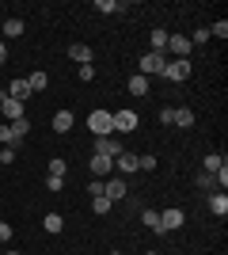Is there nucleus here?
Instances as JSON below:
<instances>
[{
  "label": "nucleus",
  "instance_id": "f704fd0d",
  "mask_svg": "<svg viewBox=\"0 0 228 255\" xmlns=\"http://www.w3.org/2000/svg\"><path fill=\"white\" fill-rule=\"evenodd\" d=\"M8 240H11V225L0 221V244H8Z\"/></svg>",
  "mask_w": 228,
  "mask_h": 255
},
{
  "label": "nucleus",
  "instance_id": "a878e982",
  "mask_svg": "<svg viewBox=\"0 0 228 255\" xmlns=\"http://www.w3.org/2000/svg\"><path fill=\"white\" fill-rule=\"evenodd\" d=\"M198 187H202V191H209V194H213V191H217V179H213V175H209V171H198Z\"/></svg>",
  "mask_w": 228,
  "mask_h": 255
},
{
  "label": "nucleus",
  "instance_id": "c85d7f7f",
  "mask_svg": "<svg viewBox=\"0 0 228 255\" xmlns=\"http://www.w3.org/2000/svg\"><path fill=\"white\" fill-rule=\"evenodd\" d=\"M65 171H69V164H65L61 156H54V160H50V175H57V179H65Z\"/></svg>",
  "mask_w": 228,
  "mask_h": 255
},
{
  "label": "nucleus",
  "instance_id": "f03ea898",
  "mask_svg": "<svg viewBox=\"0 0 228 255\" xmlns=\"http://www.w3.org/2000/svg\"><path fill=\"white\" fill-rule=\"evenodd\" d=\"M163 69H167V57H163V53H145V57H141V76H149V80H152V76H163Z\"/></svg>",
  "mask_w": 228,
  "mask_h": 255
},
{
  "label": "nucleus",
  "instance_id": "ddd939ff",
  "mask_svg": "<svg viewBox=\"0 0 228 255\" xmlns=\"http://www.w3.org/2000/svg\"><path fill=\"white\" fill-rule=\"evenodd\" d=\"M19 34H23V19H15V15H11V19L0 23V38H4V42H8V38H19Z\"/></svg>",
  "mask_w": 228,
  "mask_h": 255
},
{
  "label": "nucleus",
  "instance_id": "7c9ffc66",
  "mask_svg": "<svg viewBox=\"0 0 228 255\" xmlns=\"http://www.w3.org/2000/svg\"><path fill=\"white\" fill-rule=\"evenodd\" d=\"M46 187H50V191H65V179H57V175H46Z\"/></svg>",
  "mask_w": 228,
  "mask_h": 255
},
{
  "label": "nucleus",
  "instance_id": "f8f14e48",
  "mask_svg": "<svg viewBox=\"0 0 228 255\" xmlns=\"http://www.w3.org/2000/svg\"><path fill=\"white\" fill-rule=\"evenodd\" d=\"M0 115L8 118V122H19V118H27V115H23V103H19V99H8V96H4V103H0Z\"/></svg>",
  "mask_w": 228,
  "mask_h": 255
},
{
  "label": "nucleus",
  "instance_id": "58836bf2",
  "mask_svg": "<svg viewBox=\"0 0 228 255\" xmlns=\"http://www.w3.org/2000/svg\"><path fill=\"white\" fill-rule=\"evenodd\" d=\"M8 61V42H4V38H0V65Z\"/></svg>",
  "mask_w": 228,
  "mask_h": 255
},
{
  "label": "nucleus",
  "instance_id": "5701e85b",
  "mask_svg": "<svg viewBox=\"0 0 228 255\" xmlns=\"http://www.w3.org/2000/svg\"><path fill=\"white\" fill-rule=\"evenodd\" d=\"M95 11L99 15H114V11H122L118 0H95Z\"/></svg>",
  "mask_w": 228,
  "mask_h": 255
},
{
  "label": "nucleus",
  "instance_id": "4c0bfd02",
  "mask_svg": "<svg viewBox=\"0 0 228 255\" xmlns=\"http://www.w3.org/2000/svg\"><path fill=\"white\" fill-rule=\"evenodd\" d=\"M194 42H209V27H198V31H194ZM194 42H190V46H194Z\"/></svg>",
  "mask_w": 228,
  "mask_h": 255
},
{
  "label": "nucleus",
  "instance_id": "ea45409f",
  "mask_svg": "<svg viewBox=\"0 0 228 255\" xmlns=\"http://www.w3.org/2000/svg\"><path fill=\"white\" fill-rule=\"evenodd\" d=\"M8 255H23V252H8Z\"/></svg>",
  "mask_w": 228,
  "mask_h": 255
},
{
  "label": "nucleus",
  "instance_id": "79ce46f5",
  "mask_svg": "<svg viewBox=\"0 0 228 255\" xmlns=\"http://www.w3.org/2000/svg\"><path fill=\"white\" fill-rule=\"evenodd\" d=\"M110 255H122V252H110Z\"/></svg>",
  "mask_w": 228,
  "mask_h": 255
},
{
  "label": "nucleus",
  "instance_id": "72a5a7b5",
  "mask_svg": "<svg viewBox=\"0 0 228 255\" xmlns=\"http://www.w3.org/2000/svg\"><path fill=\"white\" fill-rule=\"evenodd\" d=\"M11 160H15V149H8V145H4V149H0V168H4V164H11Z\"/></svg>",
  "mask_w": 228,
  "mask_h": 255
},
{
  "label": "nucleus",
  "instance_id": "39448f33",
  "mask_svg": "<svg viewBox=\"0 0 228 255\" xmlns=\"http://www.w3.org/2000/svg\"><path fill=\"white\" fill-rule=\"evenodd\" d=\"M163 76H167V80H175V84H183V80H190V61H186V57H175V61H167Z\"/></svg>",
  "mask_w": 228,
  "mask_h": 255
},
{
  "label": "nucleus",
  "instance_id": "393cba45",
  "mask_svg": "<svg viewBox=\"0 0 228 255\" xmlns=\"http://www.w3.org/2000/svg\"><path fill=\"white\" fill-rule=\"evenodd\" d=\"M110 206H114V202H110L107 194H95V198H91V210H95L99 217H103V213H110Z\"/></svg>",
  "mask_w": 228,
  "mask_h": 255
},
{
  "label": "nucleus",
  "instance_id": "4be33fe9",
  "mask_svg": "<svg viewBox=\"0 0 228 255\" xmlns=\"http://www.w3.org/2000/svg\"><path fill=\"white\" fill-rule=\"evenodd\" d=\"M141 225H149L152 233H160V236H163V229H160V213H156V210H141Z\"/></svg>",
  "mask_w": 228,
  "mask_h": 255
},
{
  "label": "nucleus",
  "instance_id": "a19ab883",
  "mask_svg": "<svg viewBox=\"0 0 228 255\" xmlns=\"http://www.w3.org/2000/svg\"><path fill=\"white\" fill-rule=\"evenodd\" d=\"M0 103H4V92H0Z\"/></svg>",
  "mask_w": 228,
  "mask_h": 255
},
{
  "label": "nucleus",
  "instance_id": "a211bd4d",
  "mask_svg": "<svg viewBox=\"0 0 228 255\" xmlns=\"http://www.w3.org/2000/svg\"><path fill=\"white\" fill-rule=\"evenodd\" d=\"M69 129H73V115H69V111H57L54 115V133H69Z\"/></svg>",
  "mask_w": 228,
  "mask_h": 255
},
{
  "label": "nucleus",
  "instance_id": "473e14b6",
  "mask_svg": "<svg viewBox=\"0 0 228 255\" xmlns=\"http://www.w3.org/2000/svg\"><path fill=\"white\" fill-rule=\"evenodd\" d=\"M76 76H80V80H95V65H80V73H76Z\"/></svg>",
  "mask_w": 228,
  "mask_h": 255
},
{
  "label": "nucleus",
  "instance_id": "c9c22d12",
  "mask_svg": "<svg viewBox=\"0 0 228 255\" xmlns=\"http://www.w3.org/2000/svg\"><path fill=\"white\" fill-rule=\"evenodd\" d=\"M160 122H167V126H171V122H175V107H163V111H160Z\"/></svg>",
  "mask_w": 228,
  "mask_h": 255
},
{
  "label": "nucleus",
  "instance_id": "4468645a",
  "mask_svg": "<svg viewBox=\"0 0 228 255\" xmlns=\"http://www.w3.org/2000/svg\"><path fill=\"white\" fill-rule=\"evenodd\" d=\"M69 57H73L76 65H91V46H84V42H73V46H69Z\"/></svg>",
  "mask_w": 228,
  "mask_h": 255
},
{
  "label": "nucleus",
  "instance_id": "20e7f679",
  "mask_svg": "<svg viewBox=\"0 0 228 255\" xmlns=\"http://www.w3.org/2000/svg\"><path fill=\"white\" fill-rule=\"evenodd\" d=\"M103 194H107L110 202H122V198H130V183L114 175V179H103Z\"/></svg>",
  "mask_w": 228,
  "mask_h": 255
},
{
  "label": "nucleus",
  "instance_id": "2f4dec72",
  "mask_svg": "<svg viewBox=\"0 0 228 255\" xmlns=\"http://www.w3.org/2000/svg\"><path fill=\"white\" fill-rule=\"evenodd\" d=\"M213 179H217V191H225V187H228V164L217 171V175H213Z\"/></svg>",
  "mask_w": 228,
  "mask_h": 255
},
{
  "label": "nucleus",
  "instance_id": "b1692460",
  "mask_svg": "<svg viewBox=\"0 0 228 255\" xmlns=\"http://www.w3.org/2000/svg\"><path fill=\"white\" fill-rule=\"evenodd\" d=\"M175 126H194V111H190V107H179V111H175Z\"/></svg>",
  "mask_w": 228,
  "mask_h": 255
},
{
  "label": "nucleus",
  "instance_id": "1a4fd4ad",
  "mask_svg": "<svg viewBox=\"0 0 228 255\" xmlns=\"http://www.w3.org/2000/svg\"><path fill=\"white\" fill-rule=\"evenodd\" d=\"M87 168H91V175H95V179H110V171H114V160H110V156H99V152H95Z\"/></svg>",
  "mask_w": 228,
  "mask_h": 255
},
{
  "label": "nucleus",
  "instance_id": "f3484780",
  "mask_svg": "<svg viewBox=\"0 0 228 255\" xmlns=\"http://www.w3.org/2000/svg\"><path fill=\"white\" fill-rule=\"evenodd\" d=\"M130 96H149V76H141V73L130 76Z\"/></svg>",
  "mask_w": 228,
  "mask_h": 255
},
{
  "label": "nucleus",
  "instance_id": "6e6552de",
  "mask_svg": "<svg viewBox=\"0 0 228 255\" xmlns=\"http://www.w3.org/2000/svg\"><path fill=\"white\" fill-rule=\"evenodd\" d=\"M167 50H171L175 57H186V61H190V38H186V34H167Z\"/></svg>",
  "mask_w": 228,
  "mask_h": 255
},
{
  "label": "nucleus",
  "instance_id": "7ed1b4c3",
  "mask_svg": "<svg viewBox=\"0 0 228 255\" xmlns=\"http://www.w3.org/2000/svg\"><path fill=\"white\" fill-rule=\"evenodd\" d=\"M110 118H114V133H130V129H137V111H130V107L110 111Z\"/></svg>",
  "mask_w": 228,
  "mask_h": 255
},
{
  "label": "nucleus",
  "instance_id": "2eb2a0df",
  "mask_svg": "<svg viewBox=\"0 0 228 255\" xmlns=\"http://www.w3.org/2000/svg\"><path fill=\"white\" fill-rule=\"evenodd\" d=\"M209 210L217 213V217H225V213H228V194L225 191H213V194H209Z\"/></svg>",
  "mask_w": 228,
  "mask_h": 255
},
{
  "label": "nucleus",
  "instance_id": "dca6fc26",
  "mask_svg": "<svg viewBox=\"0 0 228 255\" xmlns=\"http://www.w3.org/2000/svg\"><path fill=\"white\" fill-rule=\"evenodd\" d=\"M42 229H46V233H61V229H65V217H61V213H46V217H42Z\"/></svg>",
  "mask_w": 228,
  "mask_h": 255
},
{
  "label": "nucleus",
  "instance_id": "c756f323",
  "mask_svg": "<svg viewBox=\"0 0 228 255\" xmlns=\"http://www.w3.org/2000/svg\"><path fill=\"white\" fill-rule=\"evenodd\" d=\"M209 38H228V23H225V19H217L213 27H209Z\"/></svg>",
  "mask_w": 228,
  "mask_h": 255
},
{
  "label": "nucleus",
  "instance_id": "6ab92c4d",
  "mask_svg": "<svg viewBox=\"0 0 228 255\" xmlns=\"http://www.w3.org/2000/svg\"><path fill=\"white\" fill-rule=\"evenodd\" d=\"M221 168H225V156H217V152H209V156L202 160V171H209V175H217Z\"/></svg>",
  "mask_w": 228,
  "mask_h": 255
},
{
  "label": "nucleus",
  "instance_id": "bb28decb",
  "mask_svg": "<svg viewBox=\"0 0 228 255\" xmlns=\"http://www.w3.org/2000/svg\"><path fill=\"white\" fill-rule=\"evenodd\" d=\"M0 141H4L8 149H15V145H19L23 137H15V133H11V126H8V122H4V126H0Z\"/></svg>",
  "mask_w": 228,
  "mask_h": 255
},
{
  "label": "nucleus",
  "instance_id": "aec40b11",
  "mask_svg": "<svg viewBox=\"0 0 228 255\" xmlns=\"http://www.w3.org/2000/svg\"><path fill=\"white\" fill-rule=\"evenodd\" d=\"M27 84H31V92L38 96V92H46V88H50V76H46V73H31V76H27Z\"/></svg>",
  "mask_w": 228,
  "mask_h": 255
},
{
  "label": "nucleus",
  "instance_id": "9b49d317",
  "mask_svg": "<svg viewBox=\"0 0 228 255\" xmlns=\"http://www.w3.org/2000/svg\"><path fill=\"white\" fill-rule=\"evenodd\" d=\"M95 152H99V156H110V160H114V156L122 152V141H118V137H95Z\"/></svg>",
  "mask_w": 228,
  "mask_h": 255
},
{
  "label": "nucleus",
  "instance_id": "cd10ccee",
  "mask_svg": "<svg viewBox=\"0 0 228 255\" xmlns=\"http://www.w3.org/2000/svg\"><path fill=\"white\" fill-rule=\"evenodd\" d=\"M137 168H141V171H156V168H160V160L152 156V152H145V156H137Z\"/></svg>",
  "mask_w": 228,
  "mask_h": 255
},
{
  "label": "nucleus",
  "instance_id": "0eeeda50",
  "mask_svg": "<svg viewBox=\"0 0 228 255\" xmlns=\"http://www.w3.org/2000/svg\"><path fill=\"white\" fill-rule=\"evenodd\" d=\"M4 96H8V99H19V103H27L34 92H31V84H27V76H15V80L8 84V92H4Z\"/></svg>",
  "mask_w": 228,
  "mask_h": 255
},
{
  "label": "nucleus",
  "instance_id": "f257e3e1",
  "mask_svg": "<svg viewBox=\"0 0 228 255\" xmlns=\"http://www.w3.org/2000/svg\"><path fill=\"white\" fill-rule=\"evenodd\" d=\"M87 129H91L95 137H114V118H110V111H91V115H87Z\"/></svg>",
  "mask_w": 228,
  "mask_h": 255
},
{
  "label": "nucleus",
  "instance_id": "9d476101",
  "mask_svg": "<svg viewBox=\"0 0 228 255\" xmlns=\"http://www.w3.org/2000/svg\"><path fill=\"white\" fill-rule=\"evenodd\" d=\"M114 168L122 171V179H126V175H133V171H141V168H137V156H133V152H126V149L114 156Z\"/></svg>",
  "mask_w": 228,
  "mask_h": 255
},
{
  "label": "nucleus",
  "instance_id": "412c9836",
  "mask_svg": "<svg viewBox=\"0 0 228 255\" xmlns=\"http://www.w3.org/2000/svg\"><path fill=\"white\" fill-rule=\"evenodd\" d=\"M149 42H152V53H163V50H167V31H160V27H156V31L149 34Z\"/></svg>",
  "mask_w": 228,
  "mask_h": 255
},
{
  "label": "nucleus",
  "instance_id": "e433bc0d",
  "mask_svg": "<svg viewBox=\"0 0 228 255\" xmlns=\"http://www.w3.org/2000/svg\"><path fill=\"white\" fill-rule=\"evenodd\" d=\"M87 194H91V198H95V194H103V179H91V183H87Z\"/></svg>",
  "mask_w": 228,
  "mask_h": 255
},
{
  "label": "nucleus",
  "instance_id": "423d86ee",
  "mask_svg": "<svg viewBox=\"0 0 228 255\" xmlns=\"http://www.w3.org/2000/svg\"><path fill=\"white\" fill-rule=\"evenodd\" d=\"M183 225H186V213L183 210H175V206H171V210L160 213V229H163V233H175V229H183Z\"/></svg>",
  "mask_w": 228,
  "mask_h": 255
}]
</instances>
